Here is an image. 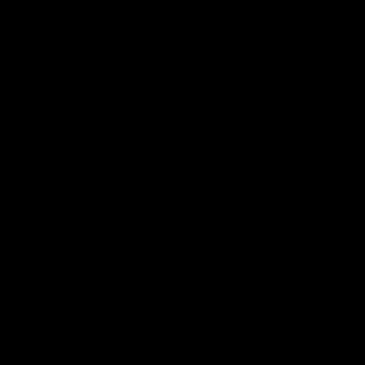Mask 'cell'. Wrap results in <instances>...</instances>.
<instances>
[]
</instances>
